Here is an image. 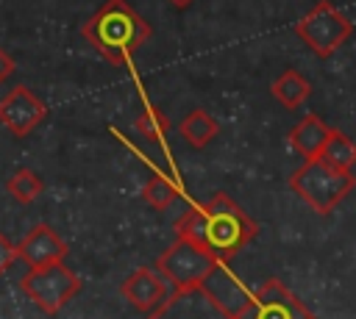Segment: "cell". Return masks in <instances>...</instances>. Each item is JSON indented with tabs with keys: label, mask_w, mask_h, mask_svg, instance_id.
<instances>
[{
	"label": "cell",
	"mask_w": 356,
	"mask_h": 319,
	"mask_svg": "<svg viewBox=\"0 0 356 319\" xmlns=\"http://www.w3.org/2000/svg\"><path fill=\"white\" fill-rule=\"evenodd\" d=\"M256 233L259 225L222 191L211 194L209 200L192 202L175 219V239L197 244L220 264H228Z\"/></svg>",
	"instance_id": "obj_1"
},
{
	"label": "cell",
	"mask_w": 356,
	"mask_h": 319,
	"mask_svg": "<svg viewBox=\"0 0 356 319\" xmlns=\"http://www.w3.org/2000/svg\"><path fill=\"white\" fill-rule=\"evenodd\" d=\"M150 33L147 19L128 0H106L81 28V36L114 67L131 64Z\"/></svg>",
	"instance_id": "obj_2"
},
{
	"label": "cell",
	"mask_w": 356,
	"mask_h": 319,
	"mask_svg": "<svg viewBox=\"0 0 356 319\" xmlns=\"http://www.w3.org/2000/svg\"><path fill=\"white\" fill-rule=\"evenodd\" d=\"M289 189L314 214L325 216L356 189V178L348 169H337L328 161L314 158V161H303L289 175Z\"/></svg>",
	"instance_id": "obj_3"
},
{
	"label": "cell",
	"mask_w": 356,
	"mask_h": 319,
	"mask_svg": "<svg viewBox=\"0 0 356 319\" xmlns=\"http://www.w3.org/2000/svg\"><path fill=\"white\" fill-rule=\"evenodd\" d=\"M295 33L320 55L328 58L334 55L350 36H353V22L350 17L337 8L331 0H320L314 3L298 22H295Z\"/></svg>",
	"instance_id": "obj_4"
},
{
	"label": "cell",
	"mask_w": 356,
	"mask_h": 319,
	"mask_svg": "<svg viewBox=\"0 0 356 319\" xmlns=\"http://www.w3.org/2000/svg\"><path fill=\"white\" fill-rule=\"evenodd\" d=\"M217 266H220V261H214L197 244H192L186 239H175L156 258V266L153 269L164 280H170L175 286V291H189V288H200Z\"/></svg>",
	"instance_id": "obj_5"
},
{
	"label": "cell",
	"mask_w": 356,
	"mask_h": 319,
	"mask_svg": "<svg viewBox=\"0 0 356 319\" xmlns=\"http://www.w3.org/2000/svg\"><path fill=\"white\" fill-rule=\"evenodd\" d=\"M19 291L39 311L56 316L81 291V277L67 264H53L44 269H28L19 277Z\"/></svg>",
	"instance_id": "obj_6"
},
{
	"label": "cell",
	"mask_w": 356,
	"mask_h": 319,
	"mask_svg": "<svg viewBox=\"0 0 356 319\" xmlns=\"http://www.w3.org/2000/svg\"><path fill=\"white\" fill-rule=\"evenodd\" d=\"M234 319H314V313L278 277H267Z\"/></svg>",
	"instance_id": "obj_7"
},
{
	"label": "cell",
	"mask_w": 356,
	"mask_h": 319,
	"mask_svg": "<svg viewBox=\"0 0 356 319\" xmlns=\"http://www.w3.org/2000/svg\"><path fill=\"white\" fill-rule=\"evenodd\" d=\"M44 117H47L44 100H42L39 94H33V92H31L28 86H22V83L11 86V92H6V94L0 97V125H3L11 136H17V139L28 136L36 125L44 122Z\"/></svg>",
	"instance_id": "obj_8"
},
{
	"label": "cell",
	"mask_w": 356,
	"mask_h": 319,
	"mask_svg": "<svg viewBox=\"0 0 356 319\" xmlns=\"http://www.w3.org/2000/svg\"><path fill=\"white\" fill-rule=\"evenodd\" d=\"M120 294H122L139 313H145V319H147V316H153L156 311H161V308L170 302V297L175 294V286H172L170 280H164L156 269L139 266V269H134V272L120 283Z\"/></svg>",
	"instance_id": "obj_9"
},
{
	"label": "cell",
	"mask_w": 356,
	"mask_h": 319,
	"mask_svg": "<svg viewBox=\"0 0 356 319\" xmlns=\"http://www.w3.org/2000/svg\"><path fill=\"white\" fill-rule=\"evenodd\" d=\"M17 255L28 269H44L53 264H64L67 241L47 222H39L22 236V241L17 244Z\"/></svg>",
	"instance_id": "obj_10"
},
{
	"label": "cell",
	"mask_w": 356,
	"mask_h": 319,
	"mask_svg": "<svg viewBox=\"0 0 356 319\" xmlns=\"http://www.w3.org/2000/svg\"><path fill=\"white\" fill-rule=\"evenodd\" d=\"M147 319H234V316L225 313L203 288H189V291H175L170 302Z\"/></svg>",
	"instance_id": "obj_11"
},
{
	"label": "cell",
	"mask_w": 356,
	"mask_h": 319,
	"mask_svg": "<svg viewBox=\"0 0 356 319\" xmlns=\"http://www.w3.org/2000/svg\"><path fill=\"white\" fill-rule=\"evenodd\" d=\"M225 313H231V316H236L250 300H253V288L250 286H245L231 269H228V264H220L211 275H209V280L200 286Z\"/></svg>",
	"instance_id": "obj_12"
},
{
	"label": "cell",
	"mask_w": 356,
	"mask_h": 319,
	"mask_svg": "<svg viewBox=\"0 0 356 319\" xmlns=\"http://www.w3.org/2000/svg\"><path fill=\"white\" fill-rule=\"evenodd\" d=\"M328 136H331V125H325L317 114H306L292 125L286 141H289L292 153H298L303 161H314L323 155Z\"/></svg>",
	"instance_id": "obj_13"
},
{
	"label": "cell",
	"mask_w": 356,
	"mask_h": 319,
	"mask_svg": "<svg viewBox=\"0 0 356 319\" xmlns=\"http://www.w3.org/2000/svg\"><path fill=\"white\" fill-rule=\"evenodd\" d=\"M270 94L284 105V108H298V105H303L306 100H309V94H312V80L303 75V72H298V69H284L273 83H270Z\"/></svg>",
	"instance_id": "obj_14"
},
{
	"label": "cell",
	"mask_w": 356,
	"mask_h": 319,
	"mask_svg": "<svg viewBox=\"0 0 356 319\" xmlns=\"http://www.w3.org/2000/svg\"><path fill=\"white\" fill-rule=\"evenodd\" d=\"M178 130H181V136L189 141V147L203 150V147L220 133V122H217L206 108H192V111L181 119Z\"/></svg>",
	"instance_id": "obj_15"
},
{
	"label": "cell",
	"mask_w": 356,
	"mask_h": 319,
	"mask_svg": "<svg viewBox=\"0 0 356 319\" xmlns=\"http://www.w3.org/2000/svg\"><path fill=\"white\" fill-rule=\"evenodd\" d=\"M178 197H181V183L164 172H153L142 186V200L156 211H167Z\"/></svg>",
	"instance_id": "obj_16"
},
{
	"label": "cell",
	"mask_w": 356,
	"mask_h": 319,
	"mask_svg": "<svg viewBox=\"0 0 356 319\" xmlns=\"http://www.w3.org/2000/svg\"><path fill=\"white\" fill-rule=\"evenodd\" d=\"M320 158L328 161V164L337 166V169H348V172H350V166L356 164V141H353L350 136H345L342 130L331 128V136H328V141H325Z\"/></svg>",
	"instance_id": "obj_17"
},
{
	"label": "cell",
	"mask_w": 356,
	"mask_h": 319,
	"mask_svg": "<svg viewBox=\"0 0 356 319\" xmlns=\"http://www.w3.org/2000/svg\"><path fill=\"white\" fill-rule=\"evenodd\" d=\"M6 191L17 200V202H22V205H28V202H33L42 191H44V183H42V178L33 172V169H25V166H19L8 180H6Z\"/></svg>",
	"instance_id": "obj_18"
},
{
	"label": "cell",
	"mask_w": 356,
	"mask_h": 319,
	"mask_svg": "<svg viewBox=\"0 0 356 319\" xmlns=\"http://www.w3.org/2000/svg\"><path fill=\"white\" fill-rule=\"evenodd\" d=\"M170 125H172L170 117L156 105H145L142 114L136 117V133L150 139V141H161L170 133Z\"/></svg>",
	"instance_id": "obj_19"
},
{
	"label": "cell",
	"mask_w": 356,
	"mask_h": 319,
	"mask_svg": "<svg viewBox=\"0 0 356 319\" xmlns=\"http://www.w3.org/2000/svg\"><path fill=\"white\" fill-rule=\"evenodd\" d=\"M14 261H19V255H17V244H11V241L0 233V275H6V272L11 269Z\"/></svg>",
	"instance_id": "obj_20"
},
{
	"label": "cell",
	"mask_w": 356,
	"mask_h": 319,
	"mask_svg": "<svg viewBox=\"0 0 356 319\" xmlns=\"http://www.w3.org/2000/svg\"><path fill=\"white\" fill-rule=\"evenodd\" d=\"M14 69H17V61L11 58V53H8V50H3V47H0V83H6V80L14 75Z\"/></svg>",
	"instance_id": "obj_21"
},
{
	"label": "cell",
	"mask_w": 356,
	"mask_h": 319,
	"mask_svg": "<svg viewBox=\"0 0 356 319\" xmlns=\"http://www.w3.org/2000/svg\"><path fill=\"white\" fill-rule=\"evenodd\" d=\"M167 3H172L175 8H189V6L195 3V0H167Z\"/></svg>",
	"instance_id": "obj_22"
}]
</instances>
